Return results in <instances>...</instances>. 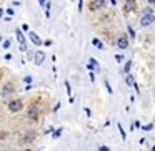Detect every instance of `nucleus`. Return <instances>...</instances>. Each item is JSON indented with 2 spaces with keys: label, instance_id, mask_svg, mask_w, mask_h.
I'll return each mask as SVG.
<instances>
[{
  "label": "nucleus",
  "instance_id": "5",
  "mask_svg": "<svg viewBox=\"0 0 155 151\" xmlns=\"http://www.w3.org/2000/svg\"><path fill=\"white\" fill-rule=\"evenodd\" d=\"M35 138H37V133H35V131H27V133H24L20 136V143H32V141L35 140Z\"/></svg>",
  "mask_w": 155,
  "mask_h": 151
},
{
  "label": "nucleus",
  "instance_id": "37",
  "mask_svg": "<svg viewBox=\"0 0 155 151\" xmlns=\"http://www.w3.org/2000/svg\"><path fill=\"white\" fill-rule=\"evenodd\" d=\"M148 4H155V0H147Z\"/></svg>",
  "mask_w": 155,
  "mask_h": 151
},
{
  "label": "nucleus",
  "instance_id": "21",
  "mask_svg": "<svg viewBox=\"0 0 155 151\" xmlns=\"http://www.w3.org/2000/svg\"><path fill=\"white\" fill-rule=\"evenodd\" d=\"M24 81H25V83H27V85H30L32 81H34V78H32L30 75H28V77H25V78H24Z\"/></svg>",
  "mask_w": 155,
  "mask_h": 151
},
{
  "label": "nucleus",
  "instance_id": "39",
  "mask_svg": "<svg viewBox=\"0 0 155 151\" xmlns=\"http://www.w3.org/2000/svg\"><path fill=\"white\" fill-rule=\"evenodd\" d=\"M152 151H155V146H152Z\"/></svg>",
  "mask_w": 155,
  "mask_h": 151
},
{
  "label": "nucleus",
  "instance_id": "11",
  "mask_svg": "<svg viewBox=\"0 0 155 151\" xmlns=\"http://www.w3.org/2000/svg\"><path fill=\"white\" fill-rule=\"evenodd\" d=\"M15 37H17V40H18V43L20 45H25V37H24V33H22V30L20 28H17V30H15Z\"/></svg>",
  "mask_w": 155,
  "mask_h": 151
},
{
  "label": "nucleus",
  "instance_id": "20",
  "mask_svg": "<svg viewBox=\"0 0 155 151\" xmlns=\"http://www.w3.org/2000/svg\"><path fill=\"white\" fill-rule=\"evenodd\" d=\"M105 88H107V91H108V93H114V90H112V87H110V83H108V81L107 80H105Z\"/></svg>",
  "mask_w": 155,
  "mask_h": 151
},
{
  "label": "nucleus",
  "instance_id": "23",
  "mask_svg": "<svg viewBox=\"0 0 155 151\" xmlns=\"http://www.w3.org/2000/svg\"><path fill=\"white\" fill-rule=\"evenodd\" d=\"M2 47H4V48H5V50H7V48H8V47H10V40H5V42H4V43H2Z\"/></svg>",
  "mask_w": 155,
  "mask_h": 151
},
{
  "label": "nucleus",
  "instance_id": "40",
  "mask_svg": "<svg viewBox=\"0 0 155 151\" xmlns=\"http://www.w3.org/2000/svg\"><path fill=\"white\" fill-rule=\"evenodd\" d=\"M2 40H4V38H2V37H0V43H2Z\"/></svg>",
  "mask_w": 155,
  "mask_h": 151
},
{
  "label": "nucleus",
  "instance_id": "7",
  "mask_svg": "<svg viewBox=\"0 0 155 151\" xmlns=\"http://www.w3.org/2000/svg\"><path fill=\"white\" fill-rule=\"evenodd\" d=\"M28 38H30V42L34 45H37V47H40V45H44V40H42L40 37H38L35 32H28Z\"/></svg>",
  "mask_w": 155,
  "mask_h": 151
},
{
  "label": "nucleus",
  "instance_id": "14",
  "mask_svg": "<svg viewBox=\"0 0 155 151\" xmlns=\"http://www.w3.org/2000/svg\"><path fill=\"white\" fill-rule=\"evenodd\" d=\"M125 83L128 85V87H132V85L135 83V80H134V77H132V75H127V77H125Z\"/></svg>",
  "mask_w": 155,
  "mask_h": 151
},
{
  "label": "nucleus",
  "instance_id": "35",
  "mask_svg": "<svg viewBox=\"0 0 155 151\" xmlns=\"http://www.w3.org/2000/svg\"><path fill=\"white\" fill-rule=\"evenodd\" d=\"M45 4H47L45 0H38V5H45Z\"/></svg>",
  "mask_w": 155,
  "mask_h": 151
},
{
  "label": "nucleus",
  "instance_id": "38",
  "mask_svg": "<svg viewBox=\"0 0 155 151\" xmlns=\"http://www.w3.org/2000/svg\"><path fill=\"white\" fill-rule=\"evenodd\" d=\"M112 4H114V5H115V4H117V0H112Z\"/></svg>",
  "mask_w": 155,
  "mask_h": 151
},
{
  "label": "nucleus",
  "instance_id": "6",
  "mask_svg": "<svg viewBox=\"0 0 155 151\" xmlns=\"http://www.w3.org/2000/svg\"><path fill=\"white\" fill-rule=\"evenodd\" d=\"M34 61H35V65H37V67H40V65L45 61V52H42V50L34 52Z\"/></svg>",
  "mask_w": 155,
  "mask_h": 151
},
{
  "label": "nucleus",
  "instance_id": "19",
  "mask_svg": "<svg viewBox=\"0 0 155 151\" xmlns=\"http://www.w3.org/2000/svg\"><path fill=\"white\" fill-rule=\"evenodd\" d=\"M62 131H64V128H58V130H55L54 131V138H58L62 134Z\"/></svg>",
  "mask_w": 155,
  "mask_h": 151
},
{
  "label": "nucleus",
  "instance_id": "28",
  "mask_svg": "<svg viewBox=\"0 0 155 151\" xmlns=\"http://www.w3.org/2000/svg\"><path fill=\"white\" fill-rule=\"evenodd\" d=\"M98 149H100V151H110V148H108V146H100Z\"/></svg>",
  "mask_w": 155,
  "mask_h": 151
},
{
  "label": "nucleus",
  "instance_id": "24",
  "mask_svg": "<svg viewBox=\"0 0 155 151\" xmlns=\"http://www.w3.org/2000/svg\"><path fill=\"white\" fill-rule=\"evenodd\" d=\"M115 60L120 63V61H124V55H115Z\"/></svg>",
  "mask_w": 155,
  "mask_h": 151
},
{
  "label": "nucleus",
  "instance_id": "36",
  "mask_svg": "<svg viewBox=\"0 0 155 151\" xmlns=\"http://www.w3.org/2000/svg\"><path fill=\"white\" fill-rule=\"evenodd\" d=\"M2 15H4V8H0V18H2Z\"/></svg>",
  "mask_w": 155,
  "mask_h": 151
},
{
  "label": "nucleus",
  "instance_id": "30",
  "mask_svg": "<svg viewBox=\"0 0 155 151\" xmlns=\"http://www.w3.org/2000/svg\"><path fill=\"white\" fill-rule=\"evenodd\" d=\"M85 115H87V116H88V118H90V116H92V111H90V110H88V108H85Z\"/></svg>",
  "mask_w": 155,
  "mask_h": 151
},
{
  "label": "nucleus",
  "instance_id": "9",
  "mask_svg": "<svg viewBox=\"0 0 155 151\" xmlns=\"http://www.w3.org/2000/svg\"><path fill=\"white\" fill-rule=\"evenodd\" d=\"M135 8H137V0H125V5H124L125 12H134Z\"/></svg>",
  "mask_w": 155,
  "mask_h": 151
},
{
  "label": "nucleus",
  "instance_id": "33",
  "mask_svg": "<svg viewBox=\"0 0 155 151\" xmlns=\"http://www.w3.org/2000/svg\"><path fill=\"white\" fill-rule=\"evenodd\" d=\"M60 106H62V105H60V103H57V105L54 106V111H58V110H60Z\"/></svg>",
  "mask_w": 155,
  "mask_h": 151
},
{
  "label": "nucleus",
  "instance_id": "4",
  "mask_svg": "<svg viewBox=\"0 0 155 151\" xmlns=\"http://www.w3.org/2000/svg\"><path fill=\"white\" fill-rule=\"evenodd\" d=\"M14 91H15L14 83H12V81H7V83H5L4 87H2V91H0V95H2L4 98H7V96H10V95L14 93Z\"/></svg>",
  "mask_w": 155,
  "mask_h": 151
},
{
  "label": "nucleus",
  "instance_id": "10",
  "mask_svg": "<svg viewBox=\"0 0 155 151\" xmlns=\"http://www.w3.org/2000/svg\"><path fill=\"white\" fill-rule=\"evenodd\" d=\"M117 47L120 48V50H125V48H128V38L125 37V35H122V37L117 40Z\"/></svg>",
  "mask_w": 155,
  "mask_h": 151
},
{
  "label": "nucleus",
  "instance_id": "18",
  "mask_svg": "<svg viewBox=\"0 0 155 151\" xmlns=\"http://www.w3.org/2000/svg\"><path fill=\"white\" fill-rule=\"evenodd\" d=\"M65 88H67V95H68V96H72V87H70L68 81H65Z\"/></svg>",
  "mask_w": 155,
  "mask_h": 151
},
{
  "label": "nucleus",
  "instance_id": "16",
  "mask_svg": "<svg viewBox=\"0 0 155 151\" xmlns=\"http://www.w3.org/2000/svg\"><path fill=\"white\" fill-rule=\"evenodd\" d=\"M130 68H132V60H128L127 63H125V67H124V73H128Z\"/></svg>",
  "mask_w": 155,
  "mask_h": 151
},
{
  "label": "nucleus",
  "instance_id": "34",
  "mask_svg": "<svg viewBox=\"0 0 155 151\" xmlns=\"http://www.w3.org/2000/svg\"><path fill=\"white\" fill-rule=\"evenodd\" d=\"M134 128H140V121H135V123H134Z\"/></svg>",
  "mask_w": 155,
  "mask_h": 151
},
{
  "label": "nucleus",
  "instance_id": "27",
  "mask_svg": "<svg viewBox=\"0 0 155 151\" xmlns=\"http://www.w3.org/2000/svg\"><path fill=\"white\" fill-rule=\"evenodd\" d=\"M7 14H8V17H12V15L15 14V12H14V8H7Z\"/></svg>",
  "mask_w": 155,
  "mask_h": 151
},
{
  "label": "nucleus",
  "instance_id": "12",
  "mask_svg": "<svg viewBox=\"0 0 155 151\" xmlns=\"http://www.w3.org/2000/svg\"><path fill=\"white\" fill-rule=\"evenodd\" d=\"M45 7V17L50 18V8H52V2H47V4L44 5Z\"/></svg>",
  "mask_w": 155,
  "mask_h": 151
},
{
  "label": "nucleus",
  "instance_id": "15",
  "mask_svg": "<svg viewBox=\"0 0 155 151\" xmlns=\"http://www.w3.org/2000/svg\"><path fill=\"white\" fill-rule=\"evenodd\" d=\"M118 133H120V136H122V140H127V133H125V131H124V128H122V124L120 123H118Z\"/></svg>",
  "mask_w": 155,
  "mask_h": 151
},
{
  "label": "nucleus",
  "instance_id": "13",
  "mask_svg": "<svg viewBox=\"0 0 155 151\" xmlns=\"http://www.w3.org/2000/svg\"><path fill=\"white\" fill-rule=\"evenodd\" d=\"M92 43H94L95 47L98 48V50H104V43H102V42L98 40V38H94V40H92Z\"/></svg>",
  "mask_w": 155,
  "mask_h": 151
},
{
  "label": "nucleus",
  "instance_id": "1",
  "mask_svg": "<svg viewBox=\"0 0 155 151\" xmlns=\"http://www.w3.org/2000/svg\"><path fill=\"white\" fill-rule=\"evenodd\" d=\"M153 22H155L153 10H152V8H145L143 15H142V18H140V25L142 27H148V25H152Z\"/></svg>",
  "mask_w": 155,
  "mask_h": 151
},
{
  "label": "nucleus",
  "instance_id": "41",
  "mask_svg": "<svg viewBox=\"0 0 155 151\" xmlns=\"http://www.w3.org/2000/svg\"><path fill=\"white\" fill-rule=\"evenodd\" d=\"M24 151H32V149H24Z\"/></svg>",
  "mask_w": 155,
  "mask_h": 151
},
{
  "label": "nucleus",
  "instance_id": "29",
  "mask_svg": "<svg viewBox=\"0 0 155 151\" xmlns=\"http://www.w3.org/2000/svg\"><path fill=\"white\" fill-rule=\"evenodd\" d=\"M82 5H84V0H78V12H82Z\"/></svg>",
  "mask_w": 155,
  "mask_h": 151
},
{
  "label": "nucleus",
  "instance_id": "3",
  "mask_svg": "<svg viewBox=\"0 0 155 151\" xmlns=\"http://www.w3.org/2000/svg\"><path fill=\"white\" fill-rule=\"evenodd\" d=\"M27 116H28V120L37 121L38 116H40V110H38V106H35V105H30V106L27 108Z\"/></svg>",
  "mask_w": 155,
  "mask_h": 151
},
{
  "label": "nucleus",
  "instance_id": "32",
  "mask_svg": "<svg viewBox=\"0 0 155 151\" xmlns=\"http://www.w3.org/2000/svg\"><path fill=\"white\" fill-rule=\"evenodd\" d=\"M44 45H45V47H50V45H52V40H45Z\"/></svg>",
  "mask_w": 155,
  "mask_h": 151
},
{
  "label": "nucleus",
  "instance_id": "26",
  "mask_svg": "<svg viewBox=\"0 0 155 151\" xmlns=\"http://www.w3.org/2000/svg\"><path fill=\"white\" fill-rule=\"evenodd\" d=\"M20 30H22V32H28V25H27V24H24V25L20 27Z\"/></svg>",
  "mask_w": 155,
  "mask_h": 151
},
{
  "label": "nucleus",
  "instance_id": "17",
  "mask_svg": "<svg viewBox=\"0 0 155 151\" xmlns=\"http://www.w3.org/2000/svg\"><path fill=\"white\" fill-rule=\"evenodd\" d=\"M88 63H90L94 68H98V61L95 60V58H90V60H88Z\"/></svg>",
  "mask_w": 155,
  "mask_h": 151
},
{
  "label": "nucleus",
  "instance_id": "25",
  "mask_svg": "<svg viewBox=\"0 0 155 151\" xmlns=\"http://www.w3.org/2000/svg\"><path fill=\"white\" fill-rule=\"evenodd\" d=\"M152 128H153V124H145V126H143V131H150Z\"/></svg>",
  "mask_w": 155,
  "mask_h": 151
},
{
  "label": "nucleus",
  "instance_id": "22",
  "mask_svg": "<svg viewBox=\"0 0 155 151\" xmlns=\"http://www.w3.org/2000/svg\"><path fill=\"white\" fill-rule=\"evenodd\" d=\"M128 33H130V37H132V38H135V32H134V28H132L130 25H128Z\"/></svg>",
  "mask_w": 155,
  "mask_h": 151
},
{
  "label": "nucleus",
  "instance_id": "31",
  "mask_svg": "<svg viewBox=\"0 0 155 151\" xmlns=\"http://www.w3.org/2000/svg\"><path fill=\"white\" fill-rule=\"evenodd\" d=\"M20 52H27V43H25V45H20Z\"/></svg>",
  "mask_w": 155,
  "mask_h": 151
},
{
  "label": "nucleus",
  "instance_id": "8",
  "mask_svg": "<svg viewBox=\"0 0 155 151\" xmlns=\"http://www.w3.org/2000/svg\"><path fill=\"white\" fill-rule=\"evenodd\" d=\"M105 7V0H92L90 2V10H100Z\"/></svg>",
  "mask_w": 155,
  "mask_h": 151
},
{
  "label": "nucleus",
  "instance_id": "2",
  "mask_svg": "<svg viewBox=\"0 0 155 151\" xmlns=\"http://www.w3.org/2000/svg\"><path fill=\"white\" fill-rule=\"evenodd\" d=\"M7 108H8L10 113H17V111H20L22 108H24V101L22 100H12V101H8Z\"/></svg>",
  "mask_w": 155,
  "mask_h": 151
}]
</instances>
